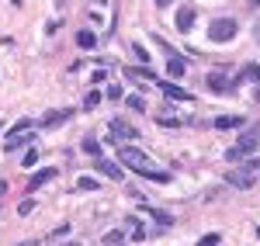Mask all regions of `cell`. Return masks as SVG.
Here are the masks:
<instances>
[{
  "label": "cell",
  "mask_w": 260,
  "mask_h": 246,
  "mask_svg": "<svg viewBox=\"0 0 260 246\" xmlns=\"http://www.w3.org/2000/svg\"><path fill=\"white\" fill-rule=\"evenodd\" d=\"M104 97H108V101H121V87H108Z\"/></svg>",
  "instance_id": "4316f807"
},
{
  "label": "cell",
  "mask_w": 260,
  "mask_h": 246,
  "mask_svg": "<svg viewBox=\"0 0 260 246\" xmlns=\"http://www.w3.org/2000/svg\"><path fill=\"white\" fill-rule=\"evenodd\" d=\"M257 143H260V122L243 125V135H240V143L233 146V149H225V160L240 163V160H246V156H253V153H257Z\"/></svg>",
  "instance_id": "7a4b0ae2"
},
{
  "label": "cell",
  "mask_w": 260,
  "mask_h": 246,
  "mask_svg": "<svg viewBox=\"0 0 260 246\" xmlns=\"http://www.w3.org/2000/svg\"><path fill=\"white\" fill-rule=\"evenodd\" d=\"M125 239H128V236H125L121 229H111V232H104V246H125Z\"/></svg>",
  "instance_id": "d6986e66"
},
{
  "label": "cell",
  "mask_w": 260,
  "mask_h": 246,
  "mask_svg": "<svg viewBox=\"0 0 260 246\" xmlns=\"http://www.w3.org/2000/svg\"><path fill=\"white\" fill-rule=\"evenodd\" d=\"M77 45H80V49H94V45H98V35H94L90 28H80V31H77Z\"/></svg>",
  "instance_id": "e0dca14e"
},
{
  "label": "cell",
  "mask_w": 260,
  "mask_h": 246,
  "mask_svg": "<svg viewBox=\"0 0 260 246\" xmlns=\"http://www.w3.org/2000/svg\"><path fill=\"white\" fill-rule=\"evenodd\" d=\"M52 177H56V166H42V170H35V173L28 177V191H39V187H45Z\"/></svg>",
  "instance_id": "7c38bea8"
},
{
  "label": "cell",
  "mask_w": 260,
  "mask_h": 246,
  "mask_svg": "<svg viewBox=\"0 0 260 246\" xmlns=\"http://www.w3.org/2000/svg\"><path fill=\"white\" fill-rule=\"evenodd\" d=\"M205 83H208V90H215V94H229V90L236 87V83L229 80V77H225L222 69H215V73H208V77H205Z\"/></svg>",
  "instance_id": "9c48e42d"
},
{
  "label": "cell",
  "mask_w": 260,
  "mask_h": 246,
  "mask_svg": "<svg viewBox=\"0 0 260 246\" xmlns=\"http://www.w3.org/2000/svg\"><path fill=\"white\" fill-rule=\"evenodd\" d=\"M62 246H80V239H66V243H62Z\"/></svg>",
  "instance_id": "f546056e"
},
{
  "label": "cell",
  "mask_w": 260,
  "mask_h": 246,
  "mask_svg": "<svg viewBox=\"0 0 260 246\" xmlns=\"http://www.w3.org/2000/svg\"><path fill=\"white\" fill-rule=\"evenodd\" d=\"M156 87H160L163 97H170V101H191V94H187L184 87H177V83H170V80H160V77H156Z\"/></svg>",
  "instance_id": "30bf717a"
},
{
  "label": "cell",
  "mask_w": 260,
  "mask_h": 246,
  "mask_svg": "<svg viewBox=\"0 0 260 246\" xmlns=\"http://www.w3.org/2000/svg\"><path fill=\"white\" fill-rule=\"evenodd\" d=\"M98 104H101V90H90V94L83 97V108H87V111H90V108H98Z\"/></svg>",
  "instance_id": "d4e9b609"
},
{
  "label": "cell",
  "mask_w": 260,
  "mask_h": 246,
  "mask_svg": "<svg viewBox=\"0 0 260 246\" xmlns=\"http://www.w3.org/2000/svg\"><path fill=\"white\" fill-rule=\"evenodd\" d=\"M212 125H215V128H243L246 122H243V115H222V118H215Z\"/></svg>",
  "instance_id": "2e32d148"
},
{
  "label": "cell",
  "mask_w": 260,
  "mask_h": 246,
  "mask_svg": "<svg viewBox=\"0 0 260 246\" xmlns=\"http://www.w3.org/2000/svg\"><path fill=\"white\" fill-rule=\"evenodd\" d=\"M156 4H160V7H167V4H174V0H156Z\"/></svg>",
  "instance_id": "1f68e13d"
},
{
  "label": "cell",
  "mask_w": 260,
  "mask_h": 246,
  "mask_svg": "<svg viewBox=\"0 0 260 246\" xmlns=\"http://www.w3.org/2000/svg\"><path fill=\"white\" fill-rule=\"evenodd\" d=\"M111 135H118V139H125V143L132 146L136 139H139V128L128 122H121V118H111Z\"/></svg>",
  "instance_id": "52a82bcc"
},
{
  "label": "cell",
  "mask_w": 260,
  "mask_h": 246,
  "mask_svg": "<svg viewBox=\"0 0 260 246\" xmlns=\"http://www.w3.org/2000/svg\"><path fill=\"white\" fill-rule=\"evenodd\" d=\"M243 80L260 83V62H250V66H243V69H240V77H236L233 83H243Z\"/></svg>",
  "instance_id": "4fadbf2b"
},
{
  "label": "cell",
  "mask_w": 260,
  "mask_h": 246,
  "mask_svg": "<svg viewBox=\"0 0 260 246\" xmlns=\"http://www.w3.org/2000/svg\"><path fill=\"white\" fill-rule=\"evenodd\" d=\"M219 243H222V236H219V232H205V236H201V239H198L194 246H219Z\"/></svg>",
  "instance_id": "44dd1931"
},
{
  "label": "cell",
  "mask_w": 260,
  "mask_h": 246,
  "mask_svg": "<svg viewBox=\"0 0 260 246\" xmlns=\"http://www.w3.org/2000/svg\"><path fill=\"white\" fill-rule=\"evenodd\" d=\"M250 4H253V7H260V0H250Z\"/></svg>",
  "instance_id": "d6a6232c"
},
{
  "label": "cell",
  "mask_w": 260,
  "mask_h": 246,
  "mask_svg": "<svg viewBox=\"0 0 260 246\" xmlns=\"http://www.w3.org/2000/svg\"><path fill=\"white\" fill-rule=\"evenodd\" d=\"M257 170H260V160H250V163H243L240 170H229V173H225V181H229L233 187L250 191V187H253V181H257V177H253Z\"/></svg>",
  "instance_id": "3957f363"
},
{
  "label": "cell",
  "mask_w": 260,
  "mask_h": 246,
  "mask_svg": "<svg viewBox=\"0 0 260 246\" xmlns=\"http://www.w3.org/2000/svg\"><path fill=\"white\" fill-rule=\"evenodd\" d=\"M236 31H240V24L233 18H215L212 21V28H208V39L212 42H233L236 39Z\"/></svg>",
  "instance_id": "5b68a950"
},
{
  "label": "cell",
  "mask_w": 260,
  "mask_h": 246,
  "mask_svg": "<svg viewBox=\"0 0 260 246\" xmlns=\"http://www.w3.org/2000/svg\"><path fill=\"white\" fill-rule=\"evenodd\" d=\"M0 128H4V122H0Z\"/></svg>",
  "instance_id": "836d02e7"
},
{
  "label": "cell",
  "mask_w": 260,
  "mask_h": 246,
  "mask_svg": "<svg viewBox=\"0 0 260 246\" xmlns=\"http://www.w3.org/2000/svg\"><path fill=\"white\" fill-rule=\"evenodd\" d=\"M194 18H198V14H194L191 7H184V11L177 14V31H184V35H187V31L194 28Z\"/></svg>",
  "instance_id": "5bb4252c"
},
{
  "label": "cell",
  "mask_w": 260,
  "mask_h": 246,
  "mask_svg": "<svg viewBox=\"0 0 260 246\" xmlns=\"http://www.w3.org/2000/svg\"><path fill=\"white\" fill-rule=\"evenodd\" d=\"M98 173H101V177H108V181H125L121 166L115 163V160H104V156H98Z\"/></svg>",
  "instance_id": "8fae6325"
},
{
  "label": "cell",
  "mask_w": 260,
  "mask_h": 246,
  "mask_svg": "<svg viewBox=\"0 0 260 246\" xmlns=\"http://www.w3.org/2000/svg\"><path fill=\"white\" fill-rule=\"evenodd\" d=\"M70 232H73V229H70V226H59V229H56V232H49V236H45V243H62V239H66Z\"/></svg>",
  "instance_id": "ffe728a7"
},
{
  "label": "cell",
  "mask_w": 260,
  "mask_h": 246,
  "mask_svg": "<svg viewBox=\"0 0 260 246\" xmlns=\"http://www.w3.org/2000/svg\"><path fill=\"white\" fill-rule=\"evenodd\" d=\"M77 187H80V191H98L101 181H94V177H77Z\"/></svg>",
  "instance_id": "603a6c76"
},
{
  "label": "cell",
  "mask_w": 260,
  "mask_h": 246,
  "mask_svg": "<svg viewBox=\"0 0 260 246\" xmlns=\"http://www.w3.org/2000/svg\"><path fill=\"white\" fill-rule=\"evenodd\" d=\"M253 39L260 42V21H257V24H253Z\"/></svg>",
  "instance_id": "f1b7e54d"
},
{
  "label": "cell",
  "mask_w": 260,
  "mask_h": 246,
  "mask_svg": "<svg viewBox=\"0 0 260 246\" xmlns=\"http://www.w3.org/2000/svg\"><path fill=\"white\" fill-rule=\"evenodd\" d=\"M31 118H21L18 125H14V128H11V132H7V143H4V149H18L21 143H28V132H31Z\"/></svg>",
  "instance_id": "8992f818"
},
{
  "label": "cell",
  "mask_w": 260,
  "mask_h": 246,
  "mask_svg": "<svg viewBox=\"0 0 260 246\" xmlns=\"http://www.w3.org/2000/svg\"><path fill=\"white\" fill-rule=\"evenodd\" d=\"M253 101H260V83H257V90H253Z\"/></svg>",
  "instance_id": "4dcf8cb0"
},
{
  "label": "cell",
  "mask_w": 260,
  "mask_h": 246,
  "mask_svg": "<svg viewBox=\"0 0 260 246\" xmlns=\"http://www.w3.org/2000/svg\"><path fill=\"white\" fill-rule=\"evenodd\" d=\"M35 163H39V149H35V146H28V153L21 156V166H35Z\"/></svg>",
  "instance_id": "7402d4cb"
},
{
  "label": "cell",
  "mask_w": 260,
  "mask_h": 246,
  "mask_svg": "<svg viewBox=\"0 0 260 246\" xmlns=\"http://www.w3.org/2000/svg\"><path fill=\"white\" fill-rule=\"evenodd\" d=\"M31 208H35V201H31V198H24V201L18 205V215H31Z\"/></svg>",
  "instance_id": "484cf974"
},
{
  "label": "cell",
  "mask_w": 260,
  "mask_h": 246,
  "mask_svg": "<svg viewBox=\"0 0 260 246\" xmlns=\"http://www.w3.org/2000/svg\"><path fill=\"white\" fill-rule=\"evenodd\" d=\"M125 236H132V243H139V239H146L149 232L142 229V222H139V219H128V232H125Z\"/></svg>",
  "instance_id": "ac0fdd59"
},
{
  "label": "cell",
  "mask_w": 260,
  "mask_h": 246,
  "mask_svg": "<svg viewBox=\"0 0 260 246\" xmlns=\"http://www.w3.org/2000/svg\"><path fill=\"white\" fill-rule=\"evenodd\" d=\"M128 108H132V111H142L146 104H142V97H136V94H132V97H128Z\"/></svg>",
  "instance_id": "83f0119b"
},
{
  "label": "cell",
  "mask_w": 260,
  "mask_h": 246,
  "mask_svg": "<svg viewBox=\"0 0 260 246\" xmlns=\"http://www.w3.org/2000/svg\"><path fill=\"white\" fill-rule=\"evenodd\" d=\"M160 49L167 52V77H170V83H174V80H184V77H187V59H184L180 52H174L167 42H160Z\"/></svg>",
  "instance_id": "277c9868"
},
{
  "label": "cell",
  "mask_w": 260,
  "mask_h": 246,
  "mask_svg": "<svg viewBox=\"0 0 260 246\" xmlns=\"http://www.w3.org/2000/svg\"><path fill=\"white\" fill-rule=\"evenodd\" d=\"M146 212L153 215V222H156L160 229H170V226H174V215H170V212H160V208H149V205H146Z\"/></svg>",
  "instance_id": "9a60e30c"
},
{
  "label": "cell",
  "mask_w": 260,
  "mask_h": 246,
  "mask_svg": "<svg viewBox=\"0 0 260 246\" xmlns=\"http://www.w3.org/2000/svg\"><path fill=\"white\" fill-rule=\"evenodd\" d=\"M83 153H90V156H101V146H98V139H94V135H87V139H83Z\"/></svg>",
  "instance_id": "cb8c5ba5"
},
{
  "label": "cell",
  "mask_w": 260,
  "mask_h": 246,
  "mask_svg": "<svg viewBox=\"0 0 260 246\" xmlns=\"http://www.w3.org/2000/svg\"><path fill=\"white\" fill-rule=\"evenodd\" d=\"M73 118V108H56V111H45V118H42V128H59L62 122H70Z\"/></svg>",
  "instance_id": "ba28073f"
},
{
  "label": "cell",
  "mask_w": 260,
  "mask_h": 246,
  "mask_svg": "<svg viewBox=\"0 0 260 246\" xmlns=\"http://www.w3.org/2000/svg\"><path fill=\"white\" fill-rule=\"evenodd\" d=\"M118 166H128L132 173H139L153 184H170V170H163L156 160H149L142 149H132V146H121L118 149Z\"/></svg>",
  "instance_id": "6da1fadb"
}]
</instances>
